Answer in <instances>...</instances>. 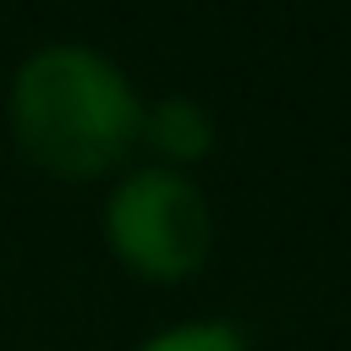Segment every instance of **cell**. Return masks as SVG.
<instances>
[{"instance_id": "2", "label": "cell", "mask_w": 351, "mask_h": 351, "mask_svg": "<svg viewBox=\"0 0 351 351\" xmlns=\"http://www.w3.org/2000/svg\"><path fill=\"white\" fill-rule=\"evenodd\" d=\"M104 241L132 274H143L154 285H176L203 269L214 219H208L203 192L181 170L148 165V170H132L115 181V192L104 203Z\"/></svg>"}, {"instance_id": "1", "label": "cell", "mask_w": 351, "mask_h": 351, "mask_svg": "<svg viewBox=\"0 0 351 351\" xmlns=\"http://www.w3.org/2000/svg\"><path fill=\"white\" fill-rule=\"evenodd\" d=\"M5 121L38 170L60 181H93L143 137V99L110 55L88 44H38L11 71Z\"/></svg>"}, {"instance_id": "4", "label": "cell", "mask_w": 351, "mask_h": 351, "mask_svg": "<svg viewBox=\"0 0 351 351\" xmlns=\"http://www.w3.org/2000/svg\"><path fill=\"white\" fill-rule=\"evenodd\" d=\"M137 351H247V340L219 318H197V324H176V329L148 335Z\"/></svg>"}, {"instance_id": "3", "label": "cell", "mask_w": 351, "mask_h": 351, "mask_svg": "<svg viewBox=\"0 0 351 351\" xmlns=\"http://www.w3.org/2000/svg\"><path fill=\"white\" fill-rule=\"evenodd\" d=\"M143 143H148L159 159H170V165H197V159L214 148V115H208L197 99L170 93V99H159L154 110H143ZM170 165H165V170H170Z\"/></svg>"}]
</instances>
